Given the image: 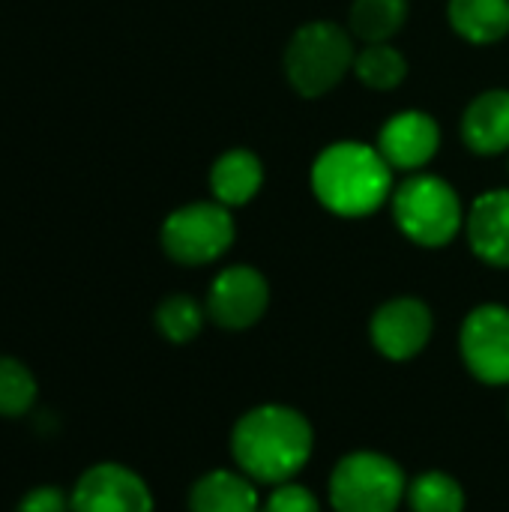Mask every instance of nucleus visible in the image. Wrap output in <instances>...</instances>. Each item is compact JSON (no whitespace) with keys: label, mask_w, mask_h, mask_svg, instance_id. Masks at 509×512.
Segmentation results:
<instances>
[{"label":"nucleus","mask_w":509,"mask_h":512,"mask_svg":"<svg viewBox=\"0 0 509 512\" xmlns=\"http://www.w3.org/2000/svg\"><path fill=\"white\" fill-rule=\"evenodd\" d=\"M69 498L72 512H153L147 483L132 468L117 462L87 468Z\"/></svg>","instance_id":"9"},{"label":"nucleus","mask_w":509,"mask_h":512,"mask_svg":"<svg viewBox=\"0 0 509 512\" xmlns=\"http://www.w3.org/2000/svg\"><path fill=\"white\" fill-rule=\"evenodd\" d=\"M408 495L402 468L381 453H351L330 477V504L336 512H396Z\"/></svg>","instance_id":"5"},{"label":"nucleus","mask_w":509,"mask_h":512,"mask_svg":"<svg viewBox=\"0 0 509 512\" xmlns=\"http://www.w3.org/2000/svg\"><path fill=\"white\" fill-rule=\"evenodd\" d=\"M354 36L336 21H306L300 24L282 54V69L288 84L303 99H321L354 69Z\"/></svg>","instance_id":"3"},{"label":"nucleus","mask_w":509,"mask_h":512,"mask_svg":"<svg viewBox=\"0 0 509 512\" xmlns=\"http://www.w3.org/2000/svg\"><path fill=\"white\" fill-rule=\"evenodd\" d=\"M396 228L423 249L450 246L465 228L459 192L438 174H411L390 198Z\"/></svg>","instance_id":"4"},{"label":"nucleus","mask_w":509,"mask_h":512,"mask_svg":"<svg viewBox=\"0 0 509 512\" xmlns=\"http://www.w3.org/2000/svg\"><path fill=\"white\" fill-rule=\"evenodd\" d=\"M261 186H264V165H261L258 153H252L246 147L225 150L210 168L213 201H219L228 210L249 204L261 192Z\"/></svg>","instance_id":"14"},{"label":"nucleus","mask_w":509,"mask_h":512,"mask_svg":"<svg viewBox=\"0 0 509 512\" xmlns=\"http://www.w3.org/2000/svg\"><path fill=\"white\" fill-rule=\"evenodd\" d=\"M315 435L309 420L288 405H261L243 414L231 435L237 468L255 480L282 486L291 483L309 462Z\"/></svg>","instance_id":"1"},{"label":"nucleus","mask_w":509,"mask_h":512,"mask_svg":"<svg viewBox=\"0 0 509 512\" xmlns=\"http://www.w3.org/2000/svg\"><path fill=\"white\" fill-rule=\"evenodd\" d=\"M450 27L471 45H495L509 36V0H450Z\"/></svg>","instance_id":"16"},{"label":"nucleus","mask_w":509,"mask_h":512,"mask_svg":"<svg viewBox=\"0 0 509 512\" xmlns=\"http://www.w3.org/2000/svg\"><path fill=\"white\" fill-rule=\"evenodd\" d=\"M15 512H72V498L57 486H36L18 501Z\"/></svg>","instance_id":"23"},{"label":"nucleus","mask_w":509,"mask_h":512,"mask_svg":"<svg viewBox=\"0 0 509 512\" xmlns=\"http://www.w3.org/2000/svg\"><path fill=\"white\" fill-rule=\"evenodd\" d=\"M432 327H435L432 309L423 300L396 297L378 306V312L372 315L369 333H372V345L378 348V354L402 363V360L417 357L429 345Z\"/></svg>","instance_id":"10"},{"label":"nucleus","mask_w":509,"mask_h":512,"mask_svg":"<svg viewBox=\"0 0 509 512\" xmlns=\"http://www.w3.org/2000/svg\"><path fill=\"white\" fill-rule=\"evenodd\" d=\"M459 351L468 372L492 387L509 384V309L498 303L477 306L459 333Z\"/></svg>","instance_id":"7"},{"label":"nucleus","mask_w":509,"mask_h":512,"mask_svg":"<svg viewBox=\"0 0 509 512\" xmlns=\"http://www.w3.org/2000/svg\"><path fill=\"white\" fill-rule=\"evenodd\" d=\"M465 234L471 243V252L498 270L509 267V189L483 192L468 216H465Z\"/></svg>","instance_id":"12"},{"label":"nucleus","mask_w":509,"mask_h":512,"mask_svg":"<svg viewBox=\"0 0 509 512\" xmlns=\"http://www.w3.org/2000/svg\"><path fill=\"white\" fill-rule=\"evenodd\" d=\"M354 78L369 87V90H378V93H387V90H396L405 78H408V60L405 54L390 45V42H372V45H363L357 48V57H354Z\"/></svg>","instance_id":"18"},{"label":"nucleus","mask_w":509,"mask_h":512,"mask_svg":"<svg viewBox=\"0 0 509 512\" xmlns=\"http://www.w3.org/2000/svg\"><path fill=\"white\" fill-rule=\"evenodd\" d=\"M408 504L414 512H465V492L450 474L426 471L408 486Z\"/></svg>","instance_id":"19"},{"label":"nucleus","mask_w":509,"mask_h":512,"mask_svg":"<svg viewBox=\"0 0 509 512\" xmlns=\"http://www.w3.org/2000/svg\"><path fill=\"white\" fill-rule=\"evenodd\" d=\"M378 153L387 159V165L393 171H408L417 174L420 168H426L438 150H441V126L432 114L408 108L393 114L375 141Z\"/></svg>","instance_id":"11"},{"label":"nucleus","mask_w":509,"mask_h":512,"mask_svg":"<svg viewBox=\"0 0 509 512\" xmlns=\"http://www.w3.org/2000/svg\"><path fill=\"white\" fill-rule=\"evenodd\" d=\"M462 141L477 156H501L509 150V90L477 93L462 114Z\"/></svg>","instance_id":"13"},{"label":"nucleus","mask_w":509,"mask_h":512,"mask_svg":"<svg viewBox=\"0 0 509 512\" xmlns=\"http://www.w3.org/2000/svg\"><path fill=\"white\" fill-rule=\"evenodd\" d=\"M39 396V384L33 372L15 360L0 357V417H24Z\"/></svg>","instance_id":"21"},{"label":"nucleus","mask_w":509,"mask_h":512,"mask_svg":"<svg viewBox=\"0 0 509 512\" xmlns=\"http://www.w3.org/2000/svg\"><path fill=\"white\" fill-rule=\"evenodd\" d=\"M258 512H321L318 498L297 483H282L276 486V492L258 507Z\"/></svg>","instance_id":"22"},{"label":"nucleus","mask_w":509,"mask_h":512,"mask_svg":"<svg viewBox=\"0 0 509 512\" xmlns=\"http://www.w3.org/2000/svg\"><path fill=\"white\" fill-rule=\"evenodd\" d=\"M234 216L219 201H192L177 207L162 222V249L183 267H204L219 261L234 243Z\"/></svg>","instance_id":"6"},{"label":"nucleus","mask_w":509,"mask_h":512,"mask_svg":"<svg viewBox=\"0 0 509 512\" xmlns=\"http://www.w3.org/2000/svg\"><path fill=\"white\" fill-rule=\"evenodd\" d=\"M270 306V285L261 270L249 264L225 267L207 294V318L222 330H249L264 318Z\"/></svg>","instance_id":"8"},{"label":"nucleus","mask_w":509,"mask_h":512,"mask_svg":"<svg viewBox=\"0 0 509 512\" xmlns=\"http://www.w3.org/2000/svg\"><path fill=\"white\" fill-rule=\"evenodd\" d=\"M261 498L255 480L243 471H210L189 492L192 512H258Z\"/></svg>","instance_id":"15"},{"label":"nucleus","mask_w":509,"mask_h":512,"mask_svg":"<svg viewBox=\"0 0 509 512\" xmlns=\"http://www.w3.org/2000/svg\"><path fill=\"white\" fill-rule=\"evenodd\" d=\"M204 315H207V309L195 297H189V294H171L156 309V327H159V333L168 342L186 345V342H192L201 333Z\"/></svg>","instance_id":"20"},{"label":"nucleus","mask_w":509,"mask_h":512,"mask_svg":"<svg viewBox=\"0 0 509 512\" xmlns=\"http://www.w3.org/2000/svg\"><path fill=\"white\" fill-rule=\"evenodd\" d=\"M408 0H354L348 12V30L363 45L390 42L408 21Z\"/></svg>","instance_id":"17"},{"label":"nucleus","mask_w":509,"mask_h":512,"mask_svg":"<svg viewBox=\"0 0 509 512\" xmlns=\"http://www.w3.org/2000/svg\"><path fill=\"white\" fill-rule=\"evenodd\" d=\"M312 195L342 219L378 213L393 198V168L378 147L363 141H333L312 162Z\"/></svg>","instance_id":"2"}]
</instances>
